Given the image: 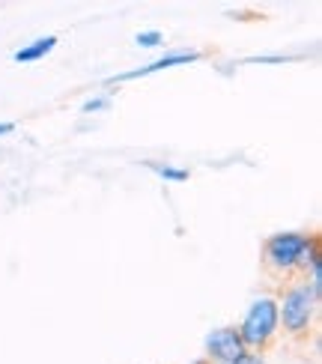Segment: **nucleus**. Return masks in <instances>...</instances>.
Listing matches in <instances>:
<instances>
[{"mask_svg":"<svg viewBox=\"0 0 322 364\" xmlns=\"http://www.w3.org/2000/svg\"><path fill=\"white\" fill-rule=\"evenodd\" d=\"M278 299V316H281V331L286 338L301 341L313 331V316L319 308V296L308 287L304 278H289L284 281Z\"/></svg>","mask_w":322,"mask_h":364,"instance_id":"f03ea898","label":"nucleus"},{"mask_svg":"<svg viewBox=\"0 0 322 364\" xmlns=\"http://www.w3.org/2000/svg\"><path fill=\"white\" fill-rule=\"evenodd\" d=\"M15 132V123H0V138H4V134H12Z\"/></svg>","mask_w":322,"mask_h":364,"instance_id":"9b49d317","label":"nucleus"},{"mask_svg":"<svg viewBox=\"0 0 322 364\" xmlns=\"http://www.w3.org/2000/svg\"><path fill=\"white\" fill-rule=\"evenodd\" d=\"M319 257V239L316 233L304 230H284L266 239L263 245V263L272 275H278L284 281L301 278L308 266Z\"/></svg>","mask_w":322,"mask_h":364,"instance_id":"f257e3e1","label":"nucleus"},{"mask_svg":"<svg viewBox=\"0 0 322 364\" xmlns=\"http://www.w3.org/2000/svg\"><path fill=\"white\" fill-rule=\"evenodd\" d=\"M134 42L141 45V48H159V45L164 42V33L161 30H141V33L134 36Z\"/></svg>","mask_w":322,"mask_h":364,"instance_id":"6e6552de","label":"nucleus"},{"mask_svg":"<svg viewBox=\"0 0 322 364\" xmlns=\"http://www.w3.org/2000/svg\"><path fill=\"white\" fill-rule=\"evenodd\" d=\"M54 48H57V36H39L30 45H21V48L12 54V60L15 63H36V60L48 57Z\"/></svg>","mask_w":322,"mask_h":364,"instance_id":"423d86ee","label":"nucleus"},{"mask_svg":"<svg viewBox=\"0 0 322 364\" xmlns=\"http://www.w3.org/2000/svg\"><path fill=\"white\" fill-rule=\"evenodd\" d=\"M203 54L200 51H186V48H179V51H171V54H164L159 60H152L149 66H141V69H129V72H122L117 75V78H111V84H122V81H134V78H146V75H156V72H164V69H176V66H188V63H197Z\"/></svg>","mask_w":322,"mask_h":364,"instance_id":"39448f33","label":"nucleus"},{"mask_svg":"<svg viewBox=\"0 0 322 364\" xmlns=\"http://www.w3.org/2000/svg\"><path fill=\"white\" fill-rule=\"evenodd\" d=\"M245 350L266 353L269 346L281 335V316H278V299L274 296H257L251 305L245 308L242 323L236 326Z\"/></svg>","mask_w":322,"mask_h":364,"instance_id":"7ed1b4c3","label":"nucleus"},{"mask_svg":"<svg viewBox=\"0 0 322 364\" xmlns=\"http://www.w3.org/2000/svg\"><path fill=\"white\" fill-rule=\"evenodd\" d=\"M203 358L212 364H233L242 353H245V343L239 338L236 326H221V328H212L206 341H203Z\"/></svg>","mask_w":322,"mask_h":364,"instance_id":"20e7f679","label":"nucleus"},{"mask_svg":"<svg viewBox=\"0 0 322 364\" xmlns=\"http://www.w3.org/2000/svg\"><path fill=\"white\" fill-rule=\"evenodd\" d=\"M233 364H266V355H263V353H251V350H245Z\"/></svg>","mask_w":322,"mask_h":364,"instance_id":"9d476101","label":"nucleus"},{"mask_svg":"<svg viewBox=\"0 0 322 364\" xmlns=\"http://www.w3.org/2000/svg\"><path fill=\"white\" fill-rule=\"evenodd\" d=\"M107 105H111V99H107V96H93V99H87L84 102V114H99V111H104L107 108Z\"/></svg>","mask_w":322,"mask_h":364,"instance_id":"1a4fd4ad","label":"nucleus"},{"mask_svg":"<svg viewBox=\"0 0 322 364\" xmlns=\"http://www.w3.org/2000/svg\"><path fill=\"white\" fill-rule=\"evenodd\" d=\"M146 168L156 176H161L164 182H188V171L186 168H173V164H159V161H149Z\"/></svg>","mask_w":322,"mask_h":364,"instance_id":"0eeeda50","label":"nucleus"}]
</instances>
